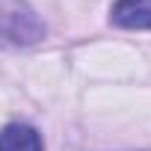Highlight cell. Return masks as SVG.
<instances>
[{"label":"cell","instance_id":"2","mask_svg":"<svg viewBox=\"0 0 151 151\" xmlns=\"http://www.w3.org/2000/svg\"><path fill=\"white\" fill-rule=\"evenodd\" d=\"M0 151H45L42 133L24 122L6 124L0 130Z\"/></svg>","mask_w":151,"mask_h":151},{"label":"cell","instance_id":"1","mask_svg":"<svg viewBox=\"0 0 151 151\" xmlns=\"http://www.w3.org/2000/svg\"><path fill=\"white\" fill-rule=\"evenodd\" d=\"M110 21L122 30H151V0H116Z\"/></svg>","mask_w":151,"mask_h":151}]
</instances>
